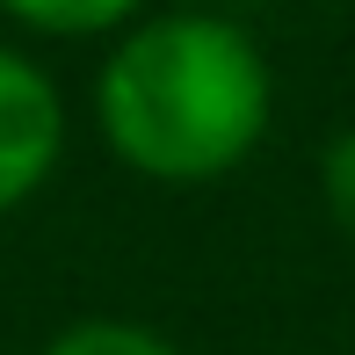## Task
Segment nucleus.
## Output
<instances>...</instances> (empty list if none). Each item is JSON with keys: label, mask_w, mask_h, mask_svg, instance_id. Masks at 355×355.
I'll return each instance as SVG.
<instances>
[{"label": "nucleus", "mask_w": 355, "mask_h": 355, "mask_svg": "<svg viewBox=\"0 0 355 355\" xmlns=\"http://www.w3.org/2000/svg\"><path fill=\"white\" fill-rule=\"evenodd\" d=\"M276 80L261 44L225 15H138L94 73L102 145L145 182H218L261 145Z\"/></svg>", "instance_id": "nucleus-1"}, {"label": "nucleus", "mask_w": 355, "mask_h": 355, "mask_svg": "<svg viewBox=\"0 0 355 355\" xmlns=\"http://www.w3.org/2000/svg\"><path fill=\"white\" fill-rule=\"evenodd\" d=\"M66 159V94L29 51L0 44V218L22 211Z\"/></svg>", "instance_id": "nucleus-2"}, {"label": "nucleus", "mask_w": 355, "mask_h": 355, "mask_svg": "<svg viewBox=\"0 0 355 355\" xmlns=\"http://www.w3.org/2000/svg\"><path fill=\"white\" fill-rule=\"evenodd\" d=\"M0 15L29 37H123L145 0H0Z\"/></svg>", "instance_id": "nucleus-3"}, {"label": "nucleus", "mask_w": 355, "mask_h": 355, "mask_svg": "<svg viewBox=\"0 0 355 355\" xmlns=\"http://www.w3.org/2000/svg\"><path fill=\"white\" fill-rule=\"evenodd\" d=\"M44 355H182L159 327H145V319H73V327H58Z\"/></svg>", "instance_id": "nucleus-4"}, {"label": "nucleus", "mask_w": 355, "mask_h": 355, "mask_svg": "<svg viewBox=\"0 0 355 355\" xmlns=\"http://www.w3.org/2000/svg\"><path fill=\"white\" fill-rule=\"evenodd\" d=\"M319 196H327V211L341 218V232H355V131H341L319 153Z\"/></svg>", "instance_id": "nucleus-5"}]
</instances>
